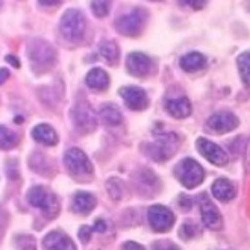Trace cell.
I'll use <instances>...</instances> for the list:
<instances>
[{"label": "cell", "mask_w": 250, "mask_h": 250, "mask_svg": "<svg viewBox=\"0 0 250 250\" xmlns=\"http://www.w3.org/2000/svg\"><path fill=\"white\" fill-rule=\"evenodd\" d=\"M86 27V21L83 14L78 9H68L64 12V16L60 23V31L62 37L68 41H79L83 37Z\"/></svg>", "instance_id": "cell-1"}, {"label": "cell", "mask_w": 250, "mask_h": 250, "mask_svg": "<svg viewBox=\"0 0 250 250\" xmlns=\"http://www.w3.org/2000/svg\"><path fill=\"white\" fill-rule=\"evenodd\" d=\"M27 202L31 203L32 207L40 208L47 218H53L55 215H58V211H60V205H58L56 196L42 187H34L29 189Z\"/></svg>", "instance_id": "cell-2"}, {"label": "cell", "mask_w": 250, "mask_h": 250, "mask_svg": "<svg viewBox=\"0 0 250 250\" xmlns=\"http://www.w3.org/2000/svg\"><path fill=\"white\" fill-rule=\"evenodd\" d=\"M176 178L181 181V184L187 188H194L203 181V168L197 161L185 158L174 168Z\"/></svg>", "instance_id": "cell-3"}, {"label": "cell", "mask_w": 250, "mask_h": 250, "mask_svg": "<svg viewBox=\"0 0 250 250\" xmlns=\"http://www.w3.org/2000/svg\"><path fill=\"white\" fill-rule=\"evenodd\" d=\"M71 120L76 130L81 132V134H88V132L94 130L96 123H97L93 109L90 108V105L85 104V102H78V104L73 106Z\"/></svg>", "instance_id": "cell-4"}, {"label": "cell", "mask_w": 250, "mask_h": 250, "mask_svg": "<svg viewBox=\"0 0 250 250\" xmlns=\"http://www.w3.org/2000/svg\"><path fill=\"white\" fill-rule=\"evenodd\" d=\"M144 20H146V12L143 9H134L125 14V16H122L117 20L115 26H117V31L122 35L134 37L140 34L141 27L144 24Z\"/></svg>", "instance_id": "cell-5"}, {"label": "cell", "mask_w": 250, "mask_h": 250, "mask_svg": "<svg viewBox=\"0 0 250 250\" xmlns=\"http://www.w3.org/2000/svg\"><path fill=\"white\" fill-rule=\"evenodd\" d=\"M179 144V140L174 134H167L156 138L150 146H149V155L155 161H166L170 159L174 155L176 147Z\"/></svg>", "instance_id": "cell-6"}, {"label": "cell", "mask_w": 250, "mask_h": 250, "mask_svg": "<svg viewBox=\"0 0 250 250\" xmlns=\"http://www.w3.org/2000/svg\"><path fill=\"white\" fill-rule=\"evenodd\" d=\"M64 164L67 170L73 174H91L93 173V164L90 163L88 156L81 150L73 147L68 149L64 155Z\"/></svg>", "instance_id": "cell-7"}, {"label": "cell", "mask_w": 250, "mask_h": 250, "mask_svg": "<svg viewBox=\"0 0 250 250\" xmlns=\"http://www.w3.org/2000/svg\"><path fill=\"white\" fill-rule=\"evenodd\" d=\"M147 215H149L150 226L156 232H166V230L171 229V226L174 223L173 212L168 208L163 207V205H153V207H150Z\"/></svg>", "instance_id": "cell-8"}, {"label": "cell", "mask_w": 250, "mask_h": 250, "mask_svg": "<svg viewBox=\"0 0 250 250\" xmlns=\"http://www.w3.org/2000/svg\"><path fill=\"white\" fill-rule=\"evenodd\" d=\"M197 150L202 153V156H205L211 164H215L218 167H223L228 164V155L226 152L222 149L220 146L214 144L212 141L207 140V138H199L196 141Z\"/></svg>", "instance_id": "cell-9"}, {"label": "cell", "mask_w": 250, "mask_h": 250, "mask_svg": "<svg viewBox=\"0 0 250 250\" xmlns=\"http://www.w3.org/2000/svg\"><path fill=\"white\" fill-rule=\"evenodd\" d=\"M237 126H238V119L229 111L215 112L207 122V127L211 132H215V134H226V132L233 130Z\"/></svg>", "instance_id": "cell-10"}, {"label": "cell", "mask_w": 250, "mask_h": 250, "mask_svg": "<svg viewBox=\"0 0 250 250\" xmlns=\"http://www.w3.org/2000/svg\"><path fill=\"white\" fill-rule=\"evenodd\" d=\"M200 215H202V222L208 229L218 230L223 226V220L220 215L218 209L214 207V203L207 197L202 196L200 197Z\"/></svg>", "instance_id": "cell-11"}, {"label": "cell", "mask_w": 250, "mask_h": 250, "mask_svg": "<svg viewBox=\"0 0 250 250\" xmlns=\"http://www.w3.org/2000/svg\"><path fill=\"white\" fill-rule=\"evenodd\" d=\"M27 52H29V58H31L32 61H35L37 64L47 65V64H52L55 60V50L52 49L49 42L42 40L32 41L29 44Z\"/></svg>", "instance_id": "cell-12"}, {"label": "cell", "mask_w": 250, "mask_h": 250, "mask_svg": "<svg viewBox=\"0 0 250 250\" xmlns=\"http://www.w3.org/2000/svg\"><path fill=\"white\" fill-rule=\"evenodd\" d=\"M120 96L125 100L126 106L134 109V111H141V109L147 108V104H149L147 94L138 86H123V88H120Z\"/></svg>", "instance_id": "cell-13"}, {"label": "cell", "mask_w": 250, "mask_h": 250, "mask_svg": "<svg viewBox=\"0 0 250 250\" xmlns=\"http://www.w3.org/2000/svg\"><path fill=\"white\" fill-rule=\"evenodd\" d=\"M126 67H127V71L130 73V75L141 78V76H146L147 73L150 71L152 61L147 55L140 53V52H134L127 56Z\"/></svg>", "instance_id": "cell-14"}, {"label": "cell", "mask_w": 250, "mask_h": 250, "mask_svg": "<svg viewBox=\"0 0 250 250\" xmlns=\"http://www.w3.org/2000/svg\"><path fill=\"white\" fill-rule=\"evenodd\" d=\"M44 246L50 250H76V246L61 232H50L44 238Z\"/></svg>", "instance_id": "cell-15"}, {"label": "cell", "mask_w": 250, "mask_h": 250, "mask_svg": "<svg viewBox=\"0 0 250 250\" xmlns=\"http://www.w3.org/2000/svg\"><path fill=\"white\" fill-rule=\"evenodd\" d=\"M85 82L86 85L91 88V90H96V91H102L108 88L109 85V76L105 70L102 68H93L88 71V75L85 78Z\"/></svg>", "instance_id": "cell-16"}, {"label": "cell", "mask_w": 250, "mask_h": 250, "mask_svg": "<svg viewBox=\"0 0 250 250\" xmlns=\"http://www.w3.org/2000/svg\"><path fill=\"white\" fill-rule=\"evenodd\" d=\"M32 138L44 146H55L58 143V135L49 125H38L32 129Z\"/></svg>", "instance_id": "cell-17"}, {"label": "cell", "mask_w": 250, "mask_h": 250, "mask_svg": "<svg viewBox=\"0 0 250 250\" xmlns=\"http://www.w3.org/2000/svg\"><path fill=\"white\" fill-rule=\"evenodd\" d=\"M167 111L176 117V119H185L191 114V104L187 97H178V99H170L167 102Z\"/></svg>", "instance_id": "cell-18"}, {"label": "cell", "mask_w": 250, "mask_h": 250, "mask_svg": "<svg viewBox=\"0 0 250 250\" xmlns=\"http://www.w3.org/2000/svg\"><path fill=\"white\" fill-rule=\"evenodd\" d=\"M96 207V199L93 194L85 193V191H79L73 197V211L75 212H82L88 214Z\"/></svg>", "instance_id": "cell-19"}, {"label": "cell", "mask_w": 250, "mask_h": 250, "mask_svg": "<svg viewBox=\"0 0 250 250\" xmlns=\"http://www.w3.org/2000/svg\"><path fill=\"white\" fill-rule=\"evenodd\" d=\"M212 194L222 202H229L235 197V188L228 179H217L212 184Z\"/></svg>", "instance_id": "cell-20"}, {"label": "cell", "mask_w": 250, "mask_h": 250, "mask_svg": "<svg viewBox=\"0 0 250 250\" xmlns=\"http://www.w3.org/2000/svg\"><path fill=\"white\" fill-rule=\"evenodd\" d=\"M100 119L102 122H104L105 125L108 126H117V125H120L122 120H123V117H122V112L119 111V108L111 105V104H106L100 108Z\"/></svg>", "instance_id": "cell-21"}, {"label": "cell", "mask_w": 250, "mask_h": 250, "mask_svg": "<svg viewBox=\"0 0 250 250\" xmlns=\"http://www.w3.org/2000/svg\"><path fill=\"white\" fill-rule=\"evenodd\" d=\"M205 65V56L199 52H191L181 58V67L185 71H197Z\"/></svg>", "instance_id": "cell-22"}, {"label": "cell", "mask_w": 250, "mask_h": 250, "mask_svg": "<svg viewBox=\"0 0 250 250\" xmlns=\"http://www.w3.org/2000/svg\"><path fill=\"white\" fill-rule=\"evenodd\" d=\"M237 65H238V71H240L243 83L247 88H250V52H244L238 56Z\"/></svg>", "instance_id": "cell-23"}, {"label": "cell", "mask_w": 250, "mask_h": 250, "mask_svg": "<svg viewBox=\"0 0 250 250\" xmlns=\"http://www.w3.org/2000/svg\"><path fill=\"white\" fill-rule=\"evenodd\" d=\"M100 55L104 56V60L108 61L109 64H115L117 60H119V47L114 41H105L100 44L99 47Z\"/></svg>", "instance_id": "cell-24"}, {"label": "cell", "mask_w": 250, "mask_h": 250, "mask_svg": "<svg viewBox=\"0 0 250 250\" xmlns=\"http://www.w3.org/2000/svg\"><path fill=\"white\" fill-rule=\"evenodd\" d=\"M106 189H108V193H109L112 200H119L122 197V182H120V179L111 178L106 182Z\"/></svg>", "instance_id": "cell-25"}, {"label": "cell", "mask_w": 250, "mask_h": 250, "mask_svg": "<svg viewBox=\"0 0 250 250\" xmlns=\"http://www.w3.org/2000/svg\"><path fill=\"white\" fill-rule=\"evenodd\" d=\"M0 130H2V149H11L17 143V135L6 126H2Z\"/></svg>", "instance_id": "cell-26"}, {"label": "cell", "mask_w": 250, "mask_h": 250, "mask_svg": "<svg viewBox=\"0 0 250 250\" xmlns=\"http://www.w3.org/2000/svg\"><path fill=\"white\" fill-rule=\"evenodd\" d=\"M199 232H200V229L194 222H185L182 229H181V235L184 238H193Z\"/></svg>", "instance_id": "cell-27"}, {"label": "cell", "mask_w": 250, "mask_h": 250, "mask_svg": "<svg viewBox=\"0 0 250 250\" xmlns=\"http://www.w3.org/2000/svg\"><path fill=\"white\" fill-rule=\"evenodd\" d=\"M109 5H111L109 2H93L91 9L97 17H105L109 12Z\"/></svg>", "instance_id": "cell-28"}, {"label": "cell", "mask_w": 250, "mask_h": 250, "mask_svg": "<svg viewBox=\"0 0 250 250\" xmlns=\"http://www.w3.org/2000/svg\"><path fill=\"white\" fill-rule=\"evenodd\" d=\"M91 232H93V228H90V226H82L79 229V238H81V241L82 243H88V241H90Z\"/></svg>", "instance_id": "cell-29"}, {"label": "cell", "mask_w": 250, "mask_h": 250, "mask_svg": "<svg viewBox=\"0 0 250 250\" xmlns=\"http://www.w3.org/2000/svg\"><path fill=\"white\" fill-rule=\"evenodd\" d=\"M122 250H144V247L140 246L138 243H134V241H126L122 246Z\"/></svg>", "instance_id": "cell-30"}, {"label": "cell", "mask_w": 250, "mask_h": 250, "mask_svg": "<svg viewBox=\"0 0 250 250\" xmlns=\"http://www.w3.org/2000/svg\"><path fill=\"white\" fill-rule=\"evenodd\" d=\"M105 229H106V223L104 222V220H96V223L93 225V230H96V232H105Z\"/></svg>", "instance_id": "cell-31"}, {"label": "cell", "mask_w": 250, "mask_h": 250, "mask_svg": "<svg viewBox=\"0 0 250 250\" xmlns=\"http://www.w3.org/2000/svg\"><path fill=\"white\" fill-rule=\"evenodd\" d=\"M155 250H178V247L171 243H159Z\"/></svg>", "instance_id": "cell-32"}, {"label": "cell", "mask_w": 250, "mask_h": 250, "mask_svg": "<svg viewBox=\"0 0 250 250\" xmlns=\"http://www.w3.org/2000/svg\"><path fill=\"white\" fill-rule=\"evenodd\" d=\"M246 171H250V140L247 143V149H246Z\"/></svg>", "instance_id": "cell-33"}, {"label": "cell", "mask_w": 250, "mask_h": 250, "mask_svg": "<svg viewBox=\"0 0 250 250\" xmlns=\"http://www.w3.org/2000/svg\"><path fill=\"white\" fill-rule=\"evenodd\" d=\"M6 75H8V71H6V70L3 68V70H2V83H3V82L6 81ZM8 76H9V75H8Z\"/></svg>", "instance_id": "cell-34"}, {"label": "cell", "mask_w": 250, "mask_h": 250, "mask_svg": "<svg viewBox=\"0 0 250 250\" xmlns=\"http://www.w3.org/2000/svg\"><path fill=\"white\" fill-rule=\"evenodd\" d=\"M6 60H8V61H11V62H12L14 65H16V67H19V62H17L16 60H14V58H12V56H8V58H6Z\"/></svg>", "instance_id": "cell-35"}, {"label": "cell", "mask_w": 250, "mask_h": 250, "mask_svg": "<svg viewBox=\"0 0 250 250\" xmlns=\"http://www.w3.org/2000/svg\"><path fill=\"white\" fill-rule=\"evenodd\" d=\"M60 2H40V5H58Z\"/></svg>", "instance_id": "cell-36"}]
</instances>
